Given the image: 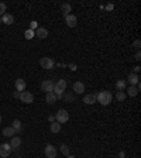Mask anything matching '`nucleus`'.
<instances>
[{"label": "nucleus", "mask_w": 141, "mask_h": 158, "mask_svg": "<svg viewBox=\"0 0 141 158\" xmlns=\"http://www.w3.org/2000/svg\"><path fill=\"white\" fill-rule=\"evenodd\" d=\"M96 100H99V103L102 106H107L112 102V93L107 92V90H102L100 93L96 95Z\"/></svg>", "instance_id": "1"}, {"label": "nucleus", "mask_w": 141, "mask_h": 158, "mask_svg": "<svg viewBox=\"0 0 141 158\" xmlns=\"http://www.w3.org/2000/svg\"><path fill=\"white\" fill-rule=\"evenodd\" d=\"M55 120L59 124H65L66 121L69 120V113L66 112V110H64V109L58 110V113H56V116H55Z\"/></svg>", "instance_id": "2"}, {"label": "nucleus", "mask_w": 141, "mask_h": 158, "mask_svg": "<svg viewBox=\"0 0 141 158\" xmlns=\"http://www.w3.org/2000/svg\"><path fill=\"white\" fill-rule=\"evenodd\" d=\"M19 98H20V100H21V102H23V103H27V105H30V103L34 102L33 93H31V92H27V90H23V92H20Z\"/></svg>", "instance_id": "3"}, {"label": "nucleus", "mask_w": 141, "mask_h": 158, "mask_svg": "<svg viewBox=\"0 0 141 158\" xmlns=\"http://www.w3.org/2000/svg\"><path fill=\"white\" fill-rule=\"evenodd\" d=\"M40 65H41L44 69H52V68H54V59L45 56V58H42V59L40 61Z\"/></svg>", "instance_id": "4"}, {"label": "nucleus", "mask_w": 141, "mask_h": 158, "mask_svg": "<svg viewBox=\"0 0 141 158\" xmlns=\"http://www.w3.org/2000/svg\"><path fill=\"white\" fill-rule=\"evenodd\" d=\"M11 147H10V144H2L0 145V157L2 158H7L10 155V153H11Z\"/></svg>", "instance_id": "5"}, {"label": "nucleus", "mask_w": 141, "mask_h": 158, "mask_svg": "<svg viewBox=\"0 0 141 158\" xmlns=\"http://www.w3.org/2000/svg\"><path fill=\"white\" fill-rule=\"evenodd\" d=\"M127 81H128V84L131 85V86H137V85L140 84V76H138V74L131 72V74H128V76H127Z\"/></svg>", "instance_id": "6"}, {"label": "nucleus", "mask_w": 141, "mask_h": 158, "mask_svg": "<svg viewBox=\"0 0 141 158\" xmlns=\"http://www.w3.org/2000/svg\"><path fill=\"white\" fill-rule=\"evenodd\" d=\"M54 82L52 81H50V79H47V81H44L41 84V89L44 90V92H47V93H50V92H52L54 90Z\"/></svg>", "instance_id": "7"}, {"label": "nucleus", "mask_w": 141, "mask_h": 158, "mask_svg": "<svg viewBox=\"0 0 141 158\" xmlns=\"http://www.w3.org/2000/svg\"><path fill=\"white\" fill-rule=\"evenodd\" d=\"M65 23L68 27H76V24H78V19H76L75 14H69V16H66L65 17Z\"/></svg>", "instance_id": "8"}, {"label": "nucleus", "mask_w": 141, "mask_h": 158, "mask_svg": "<svg viewBox=\"0 0 141 158\" xmlns=\"http://www.w3.org/2000/svg\"><path fill=\"white\" fill-rule=\"evenodd\" d=\"M45 157L47 158H55L56 157V150H55V147L54 145H51V144H48L47 147H45Z\"/></svg>", "instance_id": "9"}, {"label": "nucleus", "mask_w": 141, "mask_h": 158, "mask_svg": "<svg viewBox=\"0 0 141 158\" xmlns=\"http://www.w3.org/2000/svg\"><path fill=\"white\" fill-rule=\"evenodd\" d=\"M35 33V35H37L38 38H47L48 37V31H47V28H42V27H37V30L34 31Z\"/></svg>", "instance_id": "10"}, {"label": "nucleus", "mask_w": 141, "mask_h": 158, "mask_svg": "<svg viewBox=\"0 0 141 158\" xmlns=\"http://www.w3.org/2000/svg\"><path fill=\"white\" fill-rule=\"evenodd\" d=\"M2 23L7 24V26H11V24L14 23V17L11 16V14H9V13L3 14V16H2Z\"/></svg>", "instance_id": "11"}, {"label": "nucleus", "mask_w": 141, "mask_h": 158, "mask_svg": "<svg viewBox=\"0 0 141 158\" xmlns=\"http://www.w3.org/2000/svg\"><path fill=\"white\" fill-rule=\"evenodd\" d=\"M74 92H75L76 95H82V93L85 92V85L82 84V82H75V84H74Z\"/></svg>", "instance_id": "12"}, {"label": "nucleus", "mask_w": 141, "mask_h": 158, "mask_svg": "<svg viewBox=\"0 0 141 158\" xmlns=\"http://www.w3.org/2000/svg\"><path fill=\"white\" fill-rule=\"evenodd\" d=\"M26 86H27V84H26L24 79H16V89L19 90V93L26 90Z\"/></svg>", "instance_id": "13"}, {"label": "nucleus", "mask_w": 141, "mask_h": 158, "mask_svg": "<svg viewBox=\"0 0 141 158\" xmlns=\"http://www.w3.org/2000/svg\"><path fill=\"white\" fill-rule=\"evenodd\" d=\"M54 88L58 89V90H61V92H65V89H66V81H65V79H59V81H58V82L54 85Z\"/></svg>", "instance_id": "14"}, {"label": "nucleus", "mask_w": 141, "mask_h": 158, "mask_svg": "<svg viewBox=\"0 0 141 158\" xmlns=\"http://www.w3.org/2000/svg\"><path fill=\"white\" fill-rule=\"evenodd\" d=\"M138 90H140V84L137 85V86H130V88L127 89V93H128V96L134 98V96L138 95Z\"/></svg>", "instance_id": "15"}, {"label": "nucleus", "mask_w": 141, "mask_h": 158, "mask_svg": "<svg viewBox=\"0 0 141 158\" xmlns=\"http://www.w3.org/2000/svg\"><path fill=\"white\" fill-rule=\"evenodd\" d=\"M20 145H21V138L20 137H11V141H10V147L13 150L19 148Z\"/></svg>", "instance_id": "16"}, {"label": "nucleus", "mask_w": 141, "mask_h": 158, "mask_svg": "<svg viewBox=\"0 0 141 158\" xmlns=\"http://www.w3.org/2000/svg\"><path fill=\"white\" fill-rule=\"evenodd\" d=\"M83 102L86 103V105H93V103L96 102V95H94V93L86 95V96L83 98Z\"/></svg>", "instance_id": "17"}, {"label": "nucleus", "mask_w": 141, "mask_h": 158, "mask_svg": "<svg viewBox=\"0 0 141 158\" xmlns=\"http://www.w3.org/2000/svg\"><path fill=\"white\" fill-rule=\"evenodd\" d=\"M17 131L14 130L13 127L10 126V127H6V129H3V135L4 137H14V134H16Z\"/></svg>", "instance_id": "18"}, {"label": "nucleus", "mask_w": 141, "mask_h": 158, "mask_svg": "<svg viewBox=\"0 0 141 158\" xmlns=\"http://www.w3.org/2000/svg\"><path fill=\"white\" fill-rule=\"evenodd\" d=\"M126 85L127 82L124 79H118L117 82H116V89H117V92H123L124 89H126Z\"/></svg>", "instance_id": "19"}, {"label": "nucleus", "mask_w": 141, "mask_h": 158, "mask_svg": "<svg viewBox=\"0 0 141 158\" xmlns=\"http://www.w3.org/2000/svg\"><path fill=\"white\" fill-rule=\"evenodd\" d=\"M61 10H62V14L66 17V16H69V14H70V11H72V7H70L69 3H64V5L61 6Z\"/></svg>", "instance_id": "20"}, {"label": "nucleus", "mask_w": 141, "mask_h": 158, "mask_svg": "<svg viewBox=\"0 0 141 158\" xmlns=\"http://www.w3.org/2000/svg\"><path fill=\"white\" fill-rule=\"evenodd\" d=\"M45 100H47L48 105H54V103L56 102V96L54 92H50L47 93V96H45Z\"/></svg>", "instance_id": "21"}, {"label": "nucleus", "mask_w": 141, "mask_h": 158, "mask_svg": "<svg viewBox=\"0 0 141 158\" xmlns=\"http://www.w3.org/2000/svg\"><path fill=\"white\" fill-rule=\"evenodd\" d=\"M50 130H51L52 133H59V131H61V124H59L58 121H52L51 126H50Z\"/></svg>", "instance_id": "22"}, {"label": "nucleus", "mask_w": 141, "mask_h": 158, "mask_svg": "<svg viewBox=\"0 0 141 158\" xmlns=\"http://www.w3.org/2000/svg\"><path fill=\"white\" fill-rule=\"evenodd\" d=\"M34 35H35V33H34V30H30V28H28L27 31L24 33V37L27 38V40H31V38H33Z\"/></svg>", "instance_id": "23"}, {"label": "nucleus", "mask_w": 141, "mask_h": 158, "mask_svg": "<svg viewBox=\"0 0 141 158\" xmlns=\"http://www.w3.org/2000/svg\"><path fill=\"white\" fill-rule=\"evenodd\" d=\"M11 127H13L16 131H20V130H21V121H20V120H14Z\"/></svg>", "instance_id": "24"}, {"label": "nucleus", "mask_w": 141, "mask_h": 158, "mask_svg": "<svg viewBox=\"0 0 141 158\" xmlns=\"http://www.w3.org/2000/svg\"><path fill=\"white\" fill-rule=\"evenodd\" d=\"M61 153L64 154V155H66V157H68V155H69V147H68V145H65V144H62L61 145Z\"/></svg>", "instance_id": "25"}, {"label": "nucleus", "mask_w": 141, "mask_h": 158, "mask_svg": "<svg viewBox=\"0 0 141 158\" xmlns=\"http://www.w3.org/2000/svg\"><path fill=\"white\" fill-rule=\"evenodd\" d=\"M116 98H117L118 102H124V100H126V93L124 92H117Z\"/></svg>", "instance_id": "26"}, {"label": "nucleus", "mask_w": 141, "mask_h": 158, "mask_svg": "<svg viewBox=\"0 0 141 158\" xmlns=\"http://www.w3.org/2000/svg\"><path fill=\"white\" fill-rule=\"evenodd\" d=\"M6 9H7V6H6V3H0V16H3V14H6Z\"/></svg>", "instance_id": "27"}, {"label": "nucleus", "mask_w": 141, "mask_h": 158, "mask_svg": "<svg viewBox=\"0 0 141 158\" xmlns=\"http://www.w3.org/2000/svg\"><path fill=\"white\" fill-rule=\"evenodd\" d=\"M133 47H134V48H137V50H140V47H141L140 40H136V41L133 42Z\"/></svg>", "instance_id": "28"}, {"label": "nucleus", "mask_w": 141, "mask_h": 158, "mask_svg": "<svg viewBox=\"0 0 141 158\" xmlns=\"http://www.w3.org/2000/svg\"><path fill=\"white\" fill-rule=\"evenodd\" d=\"M65 100H68V102H72V100H74V96H72V95H66L65 96Z\"/></svg>", "instance_id": "29"}, {"label": "nucleus", "mask_w": 141, "mask_h": 158, "mask_svg": "<svg viewBox=\"0 0 141 158\" xmlns=\"http://www.w3.org/2000/svg\"><path fill=\"white\" fill-rule=\"evenodd\" d=\"M34 28H37V23H35V21L30 23V30H34Z\"/></svg>", "instance_id": "30"}, {"label": "nucleus", "mask_w": 141, "mask_h": 158, "mask_svg": "<svg viewBox=\"0 0 141 158\" xmlns=\"http://www.w3.org/2000/svg\"><path fill=\"white\" fill-rule=\"evenodd\" d=\"M134 58H136V61H140L141 59V54H140V51L137 52L136 55H134Z\"/></svg>", "instance_id": "31"}, {"label": "nucleus", "mask_w": 141, "mask_h": 158, "mask_svg": "<svg viewBox=\"0 0 141 158\" xmlns=\"http://www.w3.org/2000/svg\"><path fill=\"white\" fill-rule=\"evenodd\" d=\"M140 66H136V68H134V74H138V72H140Z\"/></svg>", "instance_id": "32"}, {"label": "nucleus", "mask_w": 141, "mask_h": 158, "mask_svg": "<svg viewBox=\"0 0 141 158\" xmlns=\"http://www.w3.org/2000/svg\"><path fill=\"white\" fill-rule=\"evenodd\" d=\"M106 9H107V10H113V5H107V6H106Z\"/></svg>", "instance_id": "33"}, {"label": "nucleus", "mask_w": 141, "mask_h": 158, "mask_svg": "<svg viewBox=\"0 0 141 158\" xmlns=\"http://www.w3.org/2000/svg\"><path fill=\"white\" fill-rule=\"evenodd\" d=\"M48 120H50V121H51V123H52V121L55 120V117H54V116H50V117H48Z\"/></svg>", "instance_id": "34"}, {"label": "nucleus", "mask_w": 141, "mask_h": 158, "mask_svg": "<svg viewBox=\"0 0 141 158\" xmlns=\"http://www.w3.org/2000/svg\"><path fill=\"white\" fill-rule=\"evenodd\" d=\"M66 158H76V157H74V155H70V154H69V155H68Z\"/></svg>", "instance_id": "35"}, {"label": "nucleus", "mask_w": 141, "mask_h": 158, "mask_svg": "<svg viewBox=\"0 0 141 158\" xmlns=\"http://www.w3.org/2000/svg\"><path fill=\"white\" fill-rule=\"evenodd\" d=\"M0 123H2V116H0Z\"/></svg>", "instance_id": "36"}, {"label": "nucleus", "mask_w": 141, "mask_h": 158, "mask_svg": "<svg viewBox=\"0 0 141 158\" xmlns=\"http://www.w3.org/2000/svg\"><path fill=\"white\" fill-rule=\"evenodd\" d=\"M0 24H2V19H0Z\"/></svg>", "instance_id": "37"}]
</instances>
